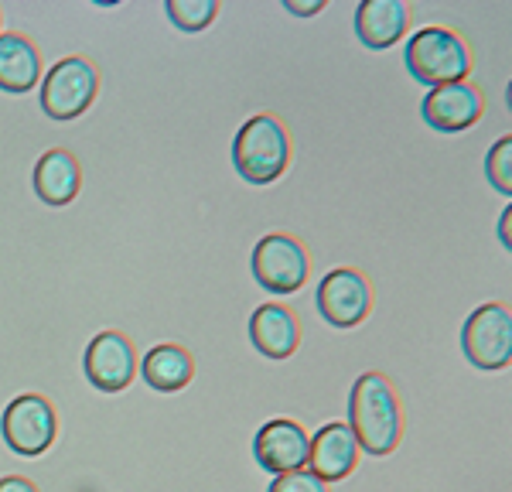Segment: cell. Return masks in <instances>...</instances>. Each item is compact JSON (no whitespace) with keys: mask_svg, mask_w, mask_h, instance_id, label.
Returning a JSON list of instances; mask_svg holds the SVG:
<instances>
[{"mask_svg":"<svg viewBox=\"0 0 512 492\" xmlns=\"http://www.w3.org/2000/svg\"><path fill=\"white\" fill-rule=\"evenodd\" d=\"M424 123L437 134H461V130L475 127L482 117V93L472 82H448V86H434L424 100Z\"/></svg>","mask_w":512,"mask_h":492,"instance_id":"obj_11","label":"cell"},{"mask_svg":"<svg viewBox=\"0 0 512 492\" xmlns=\"http://www.w3.org/2000/svg\"><path fill=\"white\" fill-rule=\"evenodd\" d=\"M284 11H291L294 18H315V14L325 11V0H311V4H301V0H284Z\"/></svg>","mask_w":512,"mask_h":492,"instance_id":"obj_21","label":"cell"},{"mask_svg":"<svg viewBox=\"0 0 512 492\" xmlns=\"http://www.w3.org/2000/svg\"><path fill=\"white\" fill-rule=\"evenodd\" d=\"M369 284L359 270H332L325 281L318 284V311L332 328H355L369 315Z\"/></svg>","mask_w":512,"mask_h":492,"instance_id":"obj_9","label":"cell"},{"mask_svg":"<svg viewBox=\"0 0 512 492\" xmlns=\"http://www.w3.org/2000/svg\"><path fill=\"white\" fill-rule=\"evenodd\" d=\"M349 431L366 455H390L400 441L403 417L396 393L383 373H362L352 383L349 397Z\"/></svg>","mask_w":512,"mask_h":492,"instance_id":"obj_1","label":"cell"},{"mask_svg":"<svg viewBox=\"0 0 512 492\" xmlns=\"http://www.w3.org/2000/svg\"><path fill=\"white\" fill-rule=\"evenodd\" d=\"M164 14H168L171 24L181 31H202V28H209L212 18L219 14V4L216 0H168Z\"/></svg>","mask_w":512,"mask_h":492,"instance_id":"obj_18","label":"cell"},{"mask_svg":"<svg viewBox=\"0 0 512 492\" xmlns=\"http://www.w3.org/2000/svg\"><path fill=\"white\" fill-rule=\"evenodd\" d=\"M140 376L158 393H175L188 387L195 376V359L181 346H154L140 363Z\"/></svg>","mask_w":512,"mask_h":492,"instance_id":"obj_16","label":"cell"},{"mask_svg":"<svg viewBox=\"0 0 512 492\" xmlns=\"http://www.w3.org/2000/svg\"><path fill=\"white\" fill-rule=\"evenodd\" d=\"M359 462V445H355L349 424H325L308 445V472L321 482H338L352 475Z\"/></svg>","mask_w":512,"mask_h":492,"instance_id":"obj_12","label":"cell"},{"mask_svg":"<svg viewBox=\"0 0 512 492\" xmlns=\"http://www.w3.org/2000/svg\"><path fill=\"white\" fill-rule=\"evenodd\" d=\"M253 277L270 294H294L308 281V253L291 236L270 233L253 250Z\"/></svg>","mask_w":512,"mask_h":492,"instance_id":"obj_7","label":"cell"},{"mask_svg":"<svg viewBox=\"0 0 512 492\" xmlns=\"http://www.w3.org/2000/svg\"><path fill=\"white\" fill-rule=\"evenodd\" d=\"M410 11L403 0H362L355 11V35L366 48L383 52V48L396 45L407 31Z\"/></svg>","mask_w":512,"mask_h":492,"instance_id":"obj_13","label":"cell"},{"mask_svg":"<svg viewBox=\"0 0 512 492\" xmlns=\"http://www.w3.org/2000/svg\"><path fill=\"white\" fill-rule=\"evenodd\" d=\"M461 349L478 369H506L512 359V315L506 305H482L461 325Z\"/></svg>","mask_w":512,"mask_h":492,"instance_id":"obj_5","label":"cell"},{"mask_svg":"<svg viewBox=\"0 0 512 492\" xmlns=\"http://www.w3.org/2000/svg\"><path fill=\"white\" fill-rule=\"evenodd\" d=\"M86 380L103 393H120L134 383L137 376V352L127 335L99 332L86 349Z\"/></svg>","mask_w":512,"mask_h":492,"instance_id":"obj_8","label":"cell"},{"mask_svg":"<svg viewBox=\"0 0 512 492\" xmlns=\"http://www.w3.org/2000/svg\"><path fill=\"white\" fill-rule=\"evenodd\" d=\"M308 445L311 438L304 434V428L297 421H270L256 431L253 438V458L260 469L284 475V472H297L308 465Z\"/></svg>","mask_w":512,"mask_h":492,"instance_id":"obj_10","label":"cell"},{"mask_svg":"<svg viewBox=\"0 0 512 492\" xmlns=\"http://www.w3.org/2000/svg\"><path fill=\"white\" fill-rule=\"evenodd\" d=\"M499 243L506 246V250H512V205H506L499 216Z\"/></svg>","mask_w":512,"mask_h":492,"instance_id":"obj_22","label":"cell"},{"mask_svg":"<svg viewBox=\"0 0 512 492\" xmlns=\"http://www.w3.org/2000/svg\"><path fill=\"white\" fill-rule=\"evenodd\" d=\"M407 69L410 76L424 86H448V82H465L468 69H472V55H468L465 41H461L448 28H420L414 38L407 41Z\"/></svg>","mask_w":512,"mask_h":492,"instance_id":"obj_3","label":"cell"},{"mask_svg":"<svg viewBox=\"0 0 512 492\" xmlns=\"http://www.w3.org/2000/svg\"><path fill=\"white\" fill-rule=\"evenodd\" d=\"M250 339L267 359H287L294 356L297 342H301V325H297L291 308L260 305L250 318Z\"/></svg>","mask_w":512,"mask_h":492,"instance_id":"obj_14","label":"cell"},{"mask_svg":"<svg viewBox=\"0 0 512 492\" xmlns=\"http://www.w3.org/2000/svg\"><path fill=\"white\" fill-rule=\"evenodd\" d=\"M0 492H38L35 482L21 479V475H7V479H0Z\"/></svg>","mask_w":512,"mask_h":492,"instance_id":"obj_23","label":"cell"},{"mask_svg":"<svg viewBox=\"0 0 512 492\" xmlns=\"http://www.w3.org/2000/svg\"><path fill=\"white\" fill-rule=\"evenodd\" d=\"M55 428H59L55 410L38 393H24V397L11 400L4 417H0V431H4L7 448L24 458H35L41 451L52 448Z\"/></svg>","mask_w":512,"mask_h":492,"instance_id":"obj_6","label":"cell"},{"mask_svg":"<svg viewBox=\"0 0 512 492\" xmlns=\"http://www.w3.org/2000/svg\"><path fill=\"white\" fill-rule=\"evenodd\" d=\"M82 185V171L79 161L69 151L55 147V151L41 154L35 164V192L41 202L48 205H69L79 195Z\"/></svg>","mask_w":512,"mask_h":492,"instance_id":"obj_15","label":"cell"},{"mask_svg":"<svg viewBox=\"0 0 512 492\" xmlns=\"http://www.w3.org/2000/svg\"><path fill=\"white\" fill-rule=\"evenodd\" d=\"M233 164L239 178H246L250 185H270L291 164V141L287 130L280 127L274 117H253L239 127L233 141Z\"/></svg>","mask_w":512,"mask_h":492,"instance_id":"obj_2","label":"cell"},{"mask_svg":"<svg viewBox=\"0 0 512 492\" xmlns=\"http://www.w3.org/2000/svg\"><path fill=\"white\" fill-rule=\"evenodd\" d=\"M41 59L28 38L0 35V89L4 93H31L38 82Z\"/></svg>","mask_w":512,"mask_h":492,"instance_id":"obj_17","label":"cell"},{"mask_svg":"<svg viewBox=\"0 0 512 492\" xmlns=\"http://www.w3.org/2000/svg\"><path fill=\"white\" fill-rule=\"evenodd\" d=\"M99 76L82 55H69L41 82V110L52 120H76L96 100Z\"/></svg>","mask_w":512,"mask_h":492,"instance_id":"obj_4","label":"cell"},{"mask_svg":"<svg viewBox=\"0 0 512 492\" xmlns=\"http://www.w3.org/2000/svg\"><path fill=\"white\" fill-rule=\"evenodd\" d=\"M485 175L495 185V192L509 195L512 192V137H502L499 144L485 158Z\"/></svg>","mask_w":512,"mask_h":492,"instance_id":"obj_19","label":"cell"},{"mask_svg":"<svg viewBox=\"0 0 512 492\" xmlns=\"http://www.w3.org/2000/svg\"><path fill=\"white\" fill-rule=\"evenodd\" d=\"M267 492H328V489L318 475H311L308 469H297V472L274 475V482H270Z\"/></svg>","mask_w":512,"mask_h":492,"instance_id":"obj_20","label":"cell"}]
</instances>
